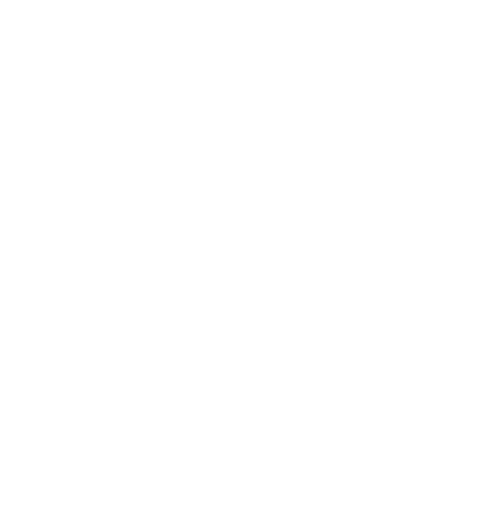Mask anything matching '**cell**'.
I'll return each instance as SVG.
<instances>
[]
</instances>
